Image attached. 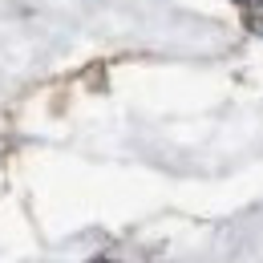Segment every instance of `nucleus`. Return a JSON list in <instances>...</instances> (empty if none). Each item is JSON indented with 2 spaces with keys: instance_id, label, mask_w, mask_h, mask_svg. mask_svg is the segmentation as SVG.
Returning <instances> with one entry per match:
<instances>
[{
  "instance_id": "nucleus-1",
  "label": "nucleus",
  "mask_w": 263,
  "mask_h": 263,
  "mask_svg": "<svg viewBox=\"0 0 263 263\" xmlns=\"http://www.w3.org/2000/svg\"><path fill=\"white\" fill-rule=\"evenodd\" d=\"M247 29L255 36H263V12H255V16H247Z\"/></svg>"
},
{
  "instance_id": "nucleus-2",
  "label": "nucleus",
  "mask_w": 263,
  "mask_h": 263,
  "mask_svg": "<svg viewBox=\"0 0 263 263\" xmlns=\"http://www.w3.org/2000/svg\"><path fill=\"white\" fill-rule=\"evenodd\" d=\"M235 4H243V8H263V0H235Z\"/></svg>"
},
{
  "instance_id": "nucleus-3",
  "label": "nucleus",
  "mask_w": 263,
  "mask_h": 263,
  "mask_svg": "<svg viewBox=\"0 0 263 263\" xmlns=\"http://www.w3.org/2000/svg\"><path fill=\"white\" fill-rule=\"evenodd\" d=\"M89 263H114V259H105V255H101V259H89Z\"/></svg>"
}]
</instances>
